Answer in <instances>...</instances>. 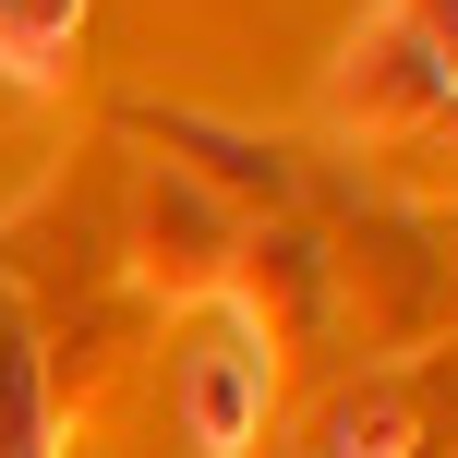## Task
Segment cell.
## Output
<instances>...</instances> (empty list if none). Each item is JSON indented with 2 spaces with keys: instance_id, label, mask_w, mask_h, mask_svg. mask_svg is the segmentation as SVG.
Segmentation results:
<instances>
[{
  "instance_id": "1",
  "label": "cell",
  "mask_w": 458,
  "mask_h": 458,
  "mask_svg": "<svg viewBox=\"0 0 458 458\" xmlns=\"http://www.w3.org/2000/svg\"><path fill=\"white\" fill-rule=\"evenodd\" d=\"M326 109L362 121V133H422V121L458 109V72H446V48L386 0V13H374V37H350V61H338V85H326Z\"/></svg>"
},
{
  "instance_id": "2",
  "label": "cell",
  "mask_w": 458,
  "mask_h": 458,
  "mask_svg": "<svg viewBox=\"0 0 458 458\" xmlns=\"http://www.w3.org/2000/svg\"><path fill=\"white\" fill-rule=\"evenodd\" d=\"M253 422H266V338L253 326H217L182 362V435H193V458H242Z\"/></svg>"
},
{
  "instance_id": "3",
  "label": "cell",
  "mask_w": 458,
  "mask_h": 458,
  "mask_svg": "<svg viewBox=\"0 0 458 458\" xmlns=\"http://www.w3.org/2000/svg\"><path fill=\"white\" fill-rule=\"evenodd\" d=\"M72 37H85V0H0V85H61Z\"/></svg>"
}]
</instances>
